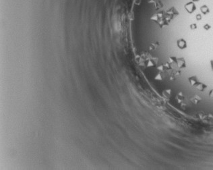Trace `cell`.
Instances as JSON below:
<instances>
[{
  "label": "cell",
  "instance_id": "6da1fadb",
  "mask_svg": "<svg viewBox=\"0 0 213 170\" xmlns=\"http://www.w3.org/2000/svg\"><path fill=\"white\" fill-rule=\"evenodd\" d=\"M202 100V99L200 96H199L198 94H194L193 96H191V97L190 98V101H191V103L194 105H197L198 104L199 102H200Z\"/></svg>",
  "mask_w": 213,
  "mask_h": 170
},
{
  "label": "cell",
  "instance_id": "7a4b0ae2",
  "mask_svg": "<svg viewBox=\"0 0 213 170\" xmlns=\"http://www.w3.org/2000/svg\"><path fill=\"white\" fill-rule=\"evenodd\" d=\"M175 100L178 103L181 104L184 102L185 100V95L183 93V92H179L175 96Z\"/></svg>",
  "mask_w": 213,
  "mask_h": 170
},
{
  "label": "cell",
  "instance_id": "3957f363",
  "mask_svg": "<svg viewBox=\"0 0 213 170\" xmlns=\"http://www.w3.org/2000/svg\"><path fill=\"white\" fill-rule=\"evenodd\" d=\"M188 80H189L190 84L191 86H194V87L196 86V85L199 82V80H198V79L196 76H193L188 78Z\"/></svg>",
  "mask_w": 213,
  "mask_h": 170
},
{
  "label": "cell",
  "instance_id": "277c9868",
  "mask_svg": "<svg viewBox=\"0 0 213 170\" xmlns=\"http://www.w3.org/2000/svg\"><path fill=\"white\" fill-rule=\"evenodd\" d=\"M196 88L198 90V91H200L201 92H203L205 91V89L207 88V85L204 84V83H202V82H198L197 85H196Z\"/></svg>",
  "mask_w": 213,
  "mask_h": 170
},
{
  "label": "cell",
  "instance_id": "5b68a950",
  "mask_svg": "<svg viewBox=\"0 0 213 170\" xmlns=\"http://www.w3.org/2000/svg\"><path fill=\"white\" fill-rule=\"evenodd\" d=\"M172 94V91L170 88H166L163 91V95L165 98H170Z\"/></svg>",
  "mask_w": 213,
  "mask_h": 170
},
{
  "label": "cell",
  "instance_id": "8992f818",
  "mask_svg": "<svg viewBox=\"0 0 213 170\" xmlns=\"http://www.w3.org/2000/svg\"><path fill=\"white\" fill-rule=\"evenodd\" d=\"M209 97L211 98H213V89H212V90L209 92Z\"/></svg>",
  "mask_w": 213,
  "mask_h": 170
}]
</instances>
